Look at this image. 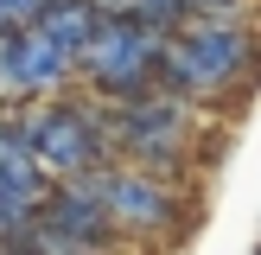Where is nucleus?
Returning a JSON list of instances; mask_svg holds the SVG:
<instances>
[{
  "label": "nucleus",
  "instance_id": "obj_1",
  "mask_svg": "<svg viewBox=\"0 0 261 255\" xmlns=\"http://www.w3.org/2000/svg\"><path fill=\"white\" fill-rule=\"evenodd\" d=\"M160 89L191 109H229L261 89V32L236 13H191L160 45Z\"/></svg>",
  "mask_w": 261,
  "mask_h": 255
},
{
  "label": "nucleus",
  "instance_id": "obj_2",
  "mask_svg": "<svg viewBox=\"0 0 261 255\" xmlns=\"http://www.w3.org/2000/svg\"><path fill=\"white\" fill-rule=\"evenodd\" d=\"M160 45H166V26L140 19V13L102 19L96 38L83 45V58H76V89L96 96L102 109H115V102L153 89L160 83Z\"/></svg>",
  "mask_w": 261,
  "mask_h": 255
},
{
  "label": "nucleus",
  "instance_id": "obj_3",
  "mask_svg": "<svg viewBox=\"0 0 261 255\" xmlns=\"http://www.w3.org/2000/svg\"><path fill=\"white\" fill-rule=\"evenodd\" d=\"M25 134H32V153L51 178H76V172H96L102 160H115L109 109L96 96H83V89L25 102Z\"/></svg>",
  "mask_w": 261,
  "mask_h": 255
},
{
  "label": "nucleus",
  "instance_id": "obj_4",
  "mask_svg": "<svg viewBox=\"0 0 261 255\" xmlns=\"http://www.w3.org/2000/svg\"><path fill=\"white\" fill-rule=\"evenodd\" d=\"M191 134H198L191 102L178 96V89H160V83L109 109L115 160L153 166V172H185V160H191Z\"/></svg>",
  "mask_w": 261,
  "mask_h": 255
},
{
  "label": "nucleus",
  "instance_id": "obj_5",
  "mask_svg": "<svg viewBox=\"0 0 261 255\" xmlns=\"http://www.w3.org/2000/svg\"><path fill=\"white\" fill-rule=\"evenodd\" d=\"M96 191H102L115 236H127V242H166L185 230V204L172 191V172H153V166H134V160H102Z\"/></svg>",
  "mask_w": 261,
  "mask_h": 255
},
{
  "label": "nucleus",
  "instance_id": "obj_6",
  "mask_svg": "<svg viewBox=\"0 0 261 255\" xmlns=\"http://www.w3.org/2000/svg\"><path fill=\"white\" fill-rule=\"evenodd\" d=\"M76 89V58L45 38L38 26H13L0 32V102H45V96H64Z\"/></svg>",
  "mask_w": 261,
  "mask_h": 255
},
{
  "label": "nucleus",
  "instance_id": "obj_7",
  "mask_svg": "<svg viewBox=\"0 0 261 255\" xmlns=\"http://www.w3.org/2000/svg\"><path fill=\"white\" fill-rule=\"evenodd\" d=\"M38 217H45L51 230H64L70 242H83V249H96V255H109L115 242V223H109V211H102V191H96V172H76V178H51V191H45V204H38Z\"/></svg>",
  "mask_w": 261,
  "mask_h": 255
},
{
  "label": "nucleus",
  "instance_id": "obj_8",
  "mask_svg": "<svg viewBox=\"0 0 261 255\" xmlns=\"http://www.w3.org/2000/svg\"><path fill=\"white\" fill-rule=\"evenodd\" d=\"M0 185H7L25 211H38L45 191H51V172L38 166L32 134H25V109H0Z\"/></svg>",
  "mask_w": 261,
  "mask_h": 255
},
{
  "label": "nucleus",
  "instance_id": "obj_9",
  "mask_svg": "<svg viewBox=\"0 0 261 255\" xmlns=\"http://www.w3.org/2000/svg\"><path fill=\"white\" fill-rule=\"evenodd\" d=\"M38 32L45 38H58L64 51H70V58H83V45L89 38H96V26H102V13H96V0H51L45 13H38Z\"/></svg>",
  "mask_w": 261,
  "mask_h": 255
},
{
  "label": "nucleus",
  "instance_id": "obj_10",
  "mask_svg": "<svg viewBox=\"0 0 261 255\" xmlns=\"http://www.w3.org/2000/svg\"><path fill=\"white\" fill-rule=\"evenodd\" d=\"M13 249H25V255H96V249H83V242H70L64 230H51L45 217H32V223L13 236Z\"/></svg>",
  "mask_w": 261,
  "mask_h": 255
},
{
  "label": "nucleus",
  "instance_id": "obj_11",
  "mask_svg": "<svg viewBox=\"0 0 261 255\" xmlns=\"http://www.w3.org/2000/svg\"><path fill=\"white\" fill-rule=\"evenodd\" d=\"M32 217H38V211H25V204L13 198L7 185H0V242H13V236L25 230V223H32Z\"/></svg>",
  "mask_w": 261,
  "mask_h": 255
},
{
  "label": "nucleus",
  "instance_id": "obj_12",
  "mask_svg": "<svg viewBox=\"0 0 261 255\" xmlns=\"http://www.w3.org/2000/svg\"><path fill=\"white\" fill-rule=\"evenodd\" d=\"M229 7H242V0H198V13H229Z\"/></svg>",
  "mask_w": 261,
  "mask_h": 255
},
{
  "label": "nucleus",
  "instance_id": "obj_13",
  "mask_svg": "<svg viewBox=\"0 0 261 255\" xmlns=\"http://www.w3.org/2000/svg\"><path fill=\"white\" fill-rule=\"evenodd\" d=\"M0 255H25V249H13V242H0Z\"/></svg>",
  "mask_w": 261,
  "mask_h": 255
}]
</instances>
